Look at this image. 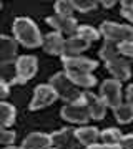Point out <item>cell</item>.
<instances>
[{
	"label": "cell",
	"mask_w": 133,
	"mask_h": 149,
	"mask_svg": "<svg viewBox=\"0 0 133 149\" xmlns=\"http://www.w3.org/2000/svg\"><path fill=\"white\" fill-rule=\"evenodd\" d=\"M13 38L25 48H38L43 45V37L37 23L28 17H17L12 25Z\"/></svg>",
	"instance_id": "1"
},
{
	"label": "cell",
	"mask_w": 133,
	"mask_h": 149,
	"mask_svg": "<svg viewBox=\"0 0 133 149\" xmlns=\"http://www.w3.org/2000/svg\"><path fill=\"white\" fill-rule=\"evenodd\" d=\"M48 85L55 90V93L58 95L60 100L65 101V104L77 103L80 100H83V91H82V88H78L75 83H72L65 71H58V73H55L53 76H50Z\"/></svg>",
	"instance_id": "2"
},
{
	"label": "cell",
	"mask_w": 133,
	"mask_h": 149,
	"mask_svg": "<svg viewBox=\"0 0 133 149\" xmlns=\"http://www.w3.org/2000/svg\"><path fill=\"white\" fill-rule=\"evenodd\" d=\"M100 33L105 42L120 45L125 42H133V25H122L115 22H103L100 25Z\"/></svg>",
	"instance_id": "3"
},
{
	"label": "cell",
	"mask_w": 133,
	"mask_h": 149,
	"mask_svg": "<svg viewBox=\"0 0 133 149\" xmlns=\"http://www.w3.org/2000/svg\"><path fill=\"white\" fill-rule=\"evenodd\" d=\"M38 60L33 55H22L15 61V76L12 78V85H23L37 74Z\"/></svg>",
	"instance_id": "4"
},
{
	"label": "cell",
	"mask_w": 133,
	"mask_h": 149,
	"mask_svg": "<svg viewBox=\"0 0 133 149\" xmlns=\"http://www.w3.org/2000/svg\"><path fill=\"white\" fill-rule=\"evenodd\" d=\"M60 116L63 118L67 123L78 124V126H85L87 123L91 119L88 106H87V103H85V98L80 100V101H77V103H68V104H65V106L60 109Z\"/></svg>",
	"instance_id": "5"
},
{
	"label": "cell",
	"mask_w": 133,
	"mask_h": 149,
	"mask_svg": "<svg viewBox=\"0 0 133 149\" xmlns=\"http://www.w3.org/2000/svg\"><path fill=\"white\" fill-rule=\"evenodd\" d=\"M100 98L106 104V108L115 109L123 103V91H122V81L110 78L105 80L100 86Z\"/></svg>",
	"instance_id": "6"
},
{
	"label": "cell",
	"mask_w": 133,
	"mask_h": 149,
	"mask_svg": "<svg viewBox=\"0 0 133 149\" xmlns=\"http://www.w3.org/2000/svg\"><path fill=\"white\" fill-rule=\"evenodd\" d=\"M57 100H60V98L50 85H38L35 88V91H33V98L30 101L28 109L30 111H38V109L52 106Z\"/></svg>",
	"instance_id": "7"
},
{
	"label": "cell",
	"mask_w": 133,
	"mask_h": 149,
	"mask_svg": "<svg viewBox=\"0 0 133 149\" xmlns=\"http://www.w3.org/2000/svg\"><path fill=\"white\" fill-rule=\"evenodd\" d=\"M48 25L53 28V32L62 33L63 37L70 38L77 35V30H78V22L75 17H60V15H50L45 18Z\"/></svg>",
	"instance_id": "8"
},
{
	"label": "cell",
	"mask_w": 133,
	"mask_h": 149,
	"mask_svg": "<svg viewBox=\"0 0 133 149\" xmlns=\"http://www.w3.org/2000/svg\"><path fill=\"white\" fill-rule=\"evenodd\" d=\"M65 66V71H83V73H93V70L98 68V61L87 56H60Z\"/></svg>",
	"instance_id": "9"
},
{
	"label": "cell",
	"mask_w": 133,
	"mask_h": 149,
	"mask_svg": "<svg viewBox=\"0 0 133 149\" xmlns=\"http://www.w3.org/2000/svg\"><path fill=\"white\" fill-rule=\"evenodd\" d=\"M105 66H106V70L112 73L113 78H115V80H118V81L130 80L132 71H133V70H132V63H130L127 58H123L122 55L115 56V58L110 60V61H106Z\"/></svg>",
	"instance_id": "10"
},
{
	"label": "cell",
	"mask_w": 133,
	"mask_h": 149,
	"mask_svg": "<svg viewBox=\"0 0 133 149\" xmlns=\"http://www.w3.org/2000/svg\"><path fill=\"white\" fill-rule=\"evenodd\" d=\"M52 144L57 149H75L77 144H80L77 139V129L68 126L52 133Z\"/></svg>",
	"instance_id": "11"
},
{
	"label": "cell",
	"mask_w": 133,
	"mask_h": 149,
	"mask_svg": "<svg viewBox=\"0 0 133 149\" xmlns=\"http://www.w3.org/2000/svg\"><path fill=\"white\" fill-rule=\"evenodd\" d=\"M17 42L15 38L8 37V35H2L0 37V65L7 66V65L17 61Z\"/></svg>",
	"instance_id": "12"
},
{
	"label": "cell",
	"mask_w": 133,
	"mask_h": 149,
	"mask_svg": "<svg viewBox=\"0 0 133 149\" xmlns=\"http://www.w3.org/2000/svg\"><path fill=\"white\" fill-rule=\"evenodd\" d=\"M83 98H85V103H87V106H88L91 119H95V121L103 119L106 114V104L103 103L100 95H95V93L87 90V91H83Z\"/></svg>",
	"instance_id": "13"
},
{
	"label": "cell",
	"mask_w": 133,
	"mask_h": 149,
	"mask_svg": "<svg viewBox=\"0 0 133 149\" xmlns=\"http://www.w3.org/2000/svg\"><path fill=\"white\" fill-rule=\"evenodd\" d=\"M65 40L67 38L58 32H50L43 37V52L48 55H58L62 56L63 55V47H65Z\"/></svg>",
	"instance_id": "14"
},
{
	"label": "cell",
	"mask_w": 133,
	"mask_h": 149,
	"mask_svg": "<svg viewBox=\"0 0 133 149\" xmlns=\"http://www.w3.org/2000/svg\"><path fill=\"white\" fill-rule=\"evenodd\" d=\"M23 149H50L53 148L52 144V134L47 133H30L27 134L22 141Z\"/></svg>",
	"instance_id": "15"
},
{
	"label": "cell",
	"mask_w": 133,
	"mask_h": 149,
	"mask_svg": "<svg viewBox=\"0 0 133 149\" xmlns=\"http://www.w3.org/2000/svg\"><path fill=\"white\" fill-rule=\"evenodd\" d=\"M91 43H88L87 40L80 38L78 35L70 37L65 40V47H63V55L62 56H82L83 52H87L90 48Z\"/></svg>",
	"instance_id": "16"
},
{
	"label": "cell",
	"mask_w": 133,
	"mask_h": 149,
	"mask_svg": "<svg viewBox=\"0 0 133 149\" xmlns=\"http://www.w3.org/2000/svg\"><path fill=\"white\" fill-rule=\"evenodd\" d=\"M100 133L101 131L95 126H80L77 129V139L82 146L90 148V146H93L100 141Z\"/></svg>",
	"instance_id": "17"
},
{
	"label": "cell",
	"mask_w": 133,
	"mask_h": 149,
	"mask_svg": "<svg viewBox=\"0 0 133 149\" xmlns=\"http://www.w3.org/2000/svg\"><path fill=\"white\" fill-rule=\"evenodd\" d=\"M65 73L70 78V81L75 83L78 88L90 90L96 85V78L93 76V73H83V71H65Z\"/></svg>",
	"instance_id": "18"
},
{
	"label": "cell",
	"mask_w": 133,
	"mask_h": 149,
	"mask_svg": "<svg viewBox=\"0 0 133 149\" xmlns=\"http://www.w3.org/2000/svg\"><path fill=\"white\" fill-rule=\"evenodd\" d=\"M0 118H2V129H8L13 126L17 118V108L7 101L0 103Z\"/></svg>",
	"instance_id": "19"
},
{
	"label": "cell",
	"mask_w": 133,
	"mask_h": 149,
	"mask_svg": "<svg viewBox=\"0 0 133 149\" xmlns=\"http://www.w3.org/2000/svg\"><path fill=\"white\" fill-rule=\"evenodd\" d=\"M113 114H115V119L120 124H128V123L133 121V104L122 103L118 108L113 109Z\"/></svg>",
	"instance_id": "20"
},
{
	"label": "cell",
	"mask_w": 133,
	"mask_h": 149,
	"mask_svg": "<svg viewBox=\"0 0 133 149\" xmlns=\"http://www.w3.org/2000/svg\"><path fill=\"white\" fill-rule=\"evenodd\" d=\"M122 138H123L122 131H120V129H117V128L103 129V131L100 133V141H101V143L112 144V146H120Z\"/></svg>",
	"instance_id": "21"
},
{
	"label": "cell",
	"mask_w": 133,
	"mask_h": 149,
	"mask_svg": "<svg viewBox=\"0 0 133 149\" xmlns=\"http://www.w3.org/2000/svg\"><path fill=\"white\" fill-rule=\"evenodd\" d=\"M77 35H78L80 38H83V40H87L88 43H93V42H98L101 37V33L98 28L91 27V25H80L78 30H77Z\"/></svg>",
	"instance_id": "22"
},
{
	"label": "cell",
	"mask_w": 133,
	"mask_h": 149,
	"mask_svg": "<svg viewBox=\"0 0 133 149\" xmlns=\"http://www.w3.org/2000/svg\"><path fill=\"white\" fill-rule=\"evenodd\" d=\"M118 45H113V43H108L105 42V45L100 48V52H98V56H100L103 61H110V60H113L115 56H118Z\"/></svg>",
	"instance_id": "23"
},
{
	"label": "cell",
	"mask_w": 133,
	"mask_h": 149,
	"mask_svg": "<svg viewBox=\"0 0 133 149\" xmlns=\"http://www.w3.org/2000/svg\"><path fill=\"white\" fill-rule=\"evenodd\" d=\"M73 5L72 0H57L55 2V15L60 17H73Z\"/></svg>",
	"instance_id": "24"
},
{
	"label": "cell",
	"mask_w": 133,
	"mask_h": 149,
	"mask_svg": "<svg viewBox=\"0 0 133 149\" xmlns=\"http://www.w3.org/2000/svg\"><path fill=\"white\" fill-rule=\"evenodd\" d=\"M98 3L100 2H95V0H72L75 12H80V13H88L91 10H96Z\"/></svg>",
	"instance_id": "25"
},
{
	"label": "cell",
	"mask_w": 133,
	"mask_h": 149,
	"mask_svg": "<svg viewBox=\"0 0 133 149\" xmlns=\"http://www.w3.org/2000/svg\"><path fill=\"white\" fill-rule=\"evenodd\" d=\"M15 139H17L15 131H12V129H2V133H0V143H2L4 148L5 146H13Z\"/></svg>",
	"instance_id": "26"
},
{
	"label": "cell",
	"mask_w": 133,
	"mask_h": 149,
	"mask_svg": "<svg viewBox=\"0 0 133 149\" xmlns=\"http://www.w3.org/2000/svg\"><path fill=\"white\" fill-rule=\"evenodd\" d=\"M118 53L122 55L123 58L133 60V42H125L118 45Z\"/></svg>",
	"instance_id": "27"
},
{
	"label": "cell",
	"mask_w": 133,
	"mask_h": 149,
	"mask_svg": "<svg viewBox=\"0 0 133 149\" xmlns=\"http://www.w3.org/2000/svg\"><path fill=\"white\" fill-rule=\"evenodd\" d=\"M120 146H122V149H133V133L123 134Z\"/></svg>",
	"instance_id": "28"
},
{
	"label": "cell",
	"mask_w": 133,
	"mask_h": 149,
	"mask_svg": "<svg viewBox=\"0 0 133 149\" xmlns=\"http://www.w3.org/2000/svg\"><path fill=\"white\" fill-rule=\"evenodd\" d=\"M0 88H2V100L5 101L8 95H10V85H8V81L7 80H2L0 81Z\"/></svg>",
	"instance_id": "29"
},
{
	"label": "cell",
	"mask_w": 133,
	"mask_h": 149,
	"mask_svg": "<svg viewBox=\"0 0 133 149\" xmlns=\"http://www.w3.org/2000/svg\"><path fill=\"white\" fill-rule=\"evenodd\" d=\"M87 149H122V146H112V144H105V143H96Z\"/></svg>",
	"instance_id": "30"
},
{
	"label": "cell",
	"mask_w": 133,
	"mask_h": 149,
	"mask_svg": "<svg viewBox=\"0 0 133 149\" xmlns=\"http://www.w3.org/2000/svg\"><path fill=\"white\" fill-rule=\"evenodd\" d=\"M120 13H122V17L125 18V20H128L130 23H133V8H122Z\"/></svg>",
	"instance_id": "31"
},
{
	"label": "cell",
	"mask_w": 133,
	"mask_h": 149,
	"mask_svg": "<svg viewBox=\"0 0 133 149\" xmlns=\"http://www.w3.org/2000/svg\"><path fill=\"white\" fill-rule=\"evenodd\" d=\"M125 100H127V103L133 104V83H130V85H128L127 93H125Z\"/></svg>",
	"instance_id": "32"
},
{
	"label": "cell",
	"mask_w": 133,
	"mask_h": 149,
	"mask_svg": "<svg viewBox=\"0 0 133 149\" xmlns=\"http://www.w3.org/2000/svg\"><path fill=\"white\" fill-rule=\"evenodd\" d=\"M100 3H101L103 8H112V7H115L117 3H120V2H117V0H101Z\"/></svg>",
	"instance_id": "33"
},
{
	"label": "cell",
	"mask_w": 133,
	"mask_h": 149,
	"mask_svg": "<svg viewBox=\"0 0 133 149\" xmlns=\"http://www.w3.org/2000/svg\"><path fill=\"white\" fill-rule=\"evenodd\" d=\"M120 7L122 8H133V0H122Z\"/></svg>",
	"instance_id": "34"
},
{
	"label": "cell",
	"mask_w": 133,
	"mask_h": 149,
	"mask_svg": "<svg viewBox=\"0 0 133 149\" xmlns=\"http://www.w3.org/2000/svg\"><path fill=\"white\" fill-rule=\"evenodd\" d=\"M4 149H23V148H17V146H5Z\"/></svg>",
	"instance_id": "35"
},
{
	"label": "cell",
	"mask_w": 133,
	"mask_h": 149,
	"mask_svg": "<svg viewBox=\"0 0 133 149\" xmlns=\"http://www.w3.org/2000/svg\"><path fill=\"white\" fill-rule=\"evenodd\" d=\"M50 149H57V148H50Z\"/></svg>",
	"instance_id": "36"
}]
</instances>
